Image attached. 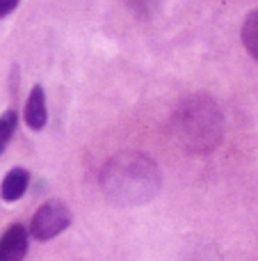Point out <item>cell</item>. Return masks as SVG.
Masks as SVG:
<instances>
[{
  "mask_svg": "<svg viewBox=\"0 0 258 261\" xmlns=\"http://www.w3.org/2000/svg\"><path fill=\"white\" fill-rule=\"evenodd\" d=\"M242 44H245L247 53L258 60V9H254L242 23Z\"/></svg>",
  "mask_w": 258,
  "mask_h": 261,
  "instance_id": "7",
  "label": "cell"
},
{
  "mask_svg": "<svg viewBox=\"0 0 258 261\" xmlns=\"http://www.w3.org/2000/svg\"><path fill=\"white\" fill-rule=\"evenodd\" d=\"M71 225V211L64 202H46L44 206H39V211L32 216L30 222V234L37 241H50L57 234H62L67 227Z\"/></svg>",
  "mask_w": 258,
  "mask_h": 261,
  "instance_id": "3",
  "label": "cell"
},
{
  "mask_svg": "<svg viewBox=\"0 0 258 261\" xmlns=\"http://www.w3.org/2000/svg\"><path fill=\"white\" fill-rule=\"evenodd\" d=\"M123 3H126L133 12L142 14V16H151V14H155L160 9L163 0H123Z\"/></svg>",
  "mask_w": 258,
  "mask_h": 261,
  "instance_id": "9",
  "label": "cell"
},
{
  "mask_svg": "<svg viewBox=\"0 0 258 261\" xmlns=\"http://www.w3.org/2000/svg\"><path fill=\"white\" fill-rule=\"evenodd\" d=\"M18 3H21V0H0V18H5L7 14H12L14 9L18 7Z\"/></svg>",
  "mask_w": 258,
  "mask_h": 261,
  "instance_id": "10",
  "label": "cell"
},
{
  "mask_svg": "<svg viewBox=\"0 0 258 261\" xmlns=\"http://www.w3.org/2000/svg\"><path fill=\"white\" fill-rule=\"evenodd\" d=\"M174 128L185 147L195 151H210L222 138V113L208 96H192L176 110Z\"/></svg>",
  "mask_w": 258,
  "mask_h": 261,
  "instance_id": "2",
  "label": "cell"
},
{
  "mask_svg": "<svg viewBox=\"0 0 258 261\" xmlns=\"http://www.w3.org/2000/svg\"><path fill=\"white\" fill-rule=\"evenodd\" d=\"M103 188L110 199H117V202H144L158 188V172L149 158L140 153H126V156L114 158L105 167Z\"/></svg>",
  "mask_w": 258,
  "mask_h": 261,
  "instance_id": "1",
  "label": "cell"
},
{
  "mask_svg": "<svg viewBox=\"0 0 258 261\" xmlns=\"http://www.w3.org/2000/svg\"><path fill=\"white\" fill-rule=\"evenodd\" d=\"M27 252V231L21 222H14L0 236V261H21Z\"/></svg>",
  "mask_w": 258,
  "mask_h": 261,
  "instance_id": "4",
  "label": "cell"
},
{
  "mask_svg": "<svg viewBox=\"0 0 258 261\" xmlns=\"http://www.w3.org/2000/svg\"><path fill=\"white\" fill-rule=\"evenodd\" d=\"M25 124L32 130H41L46 126V119H48V110H46V94H44V87L35 85L27 96V103H25Z\"/></svg>",
  "mask_w": 258,
  "mask_h": 261,
  "instance_id": "5",
  "label": "cell"
},
{
  "mask_svg": "<svg viewBox=\"0 0 258 261\" xmlns=\"http://www.w3.org/2000/svg\"><path fill=\"white\" fill-rule=\"evenodd\" d=\"M16 124H18V115L14 110H7V113L0 117V153L5 151V147L9 144L12 140L14 130H16Z\"/></svg>",
  "mask_w": 258,
  "mask_h": 261,
  "instance_id": "8",
  "label": "cell"
},
{
  "mask_svg": "<svg viewBox=\"0 0 258 261\" xmlns=\"http://www.w3.org/2000/svg\"><path fill=\"white\" fill-rule=\"evenodd\" d=\"M27 184H30V174L23 167H14V170L7 172V176L0 184V197L5 202H16V199L23 197V193L27 190Z\"/></svg>",
  "mask_w": 258,
  "mask_h": 261,
  "instance_id": "6",
  "label": "cell"
}]
</instances>
